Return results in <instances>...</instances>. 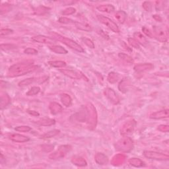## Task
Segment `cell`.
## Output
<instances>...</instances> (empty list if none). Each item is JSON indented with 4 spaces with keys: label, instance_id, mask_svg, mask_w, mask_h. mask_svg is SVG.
<instances>
[{
    "label": "cell",
    "instance_id": "6da1fadb",
    "mask_svg": "<svg viewBox=\"0 0 169 169\" xmlns=\"http://www.w3.org/2000/svg\"><path fill=\"white\" fill-rule=\"evenodd\" d=\"M38 66L33 65V61H26L13 65L9 69L8 75L11 77H19L36 71Z\"/></svg>",
    "mask_w": 169,
    "mask_h": 169
},
{
    "label": "cell",
    "instance_id": "7a4b0ae2",
    "mask_svg": "<svg viewBox=\"0 0 169 169\" xmlns=\"http://www.w3.org/2000/svg\"><path fill=\"white\" fill-rule=\"evenodd\" d=\"M50 34H52V37H53L52 38L54 39V40H59L60 42H62L63 44H66V46H67L68 47L78 52L83 53L85 52V50H84V49L83 48H82L75 41L71 40V39L62 36L61 35H60V34H58L57 33H51Z\"/></svg>",
    "mask_w": 169,
    "mask_h": 169
},
{
    "label": "cell",
    "instance_id": "3957f363",
    "mask_svg": "<svg viewBox=\"0 0 169 169\" xmlns=\"http://www.w3.org/2000/svg\"><path fill=\"white\" fill-rule=\"evenodd\" d=\"M133 147V143L130 137H123L116 143L115 149L117 151L128 153Z\"/></svg>",
    "mask_w": 169,
    "mask_h": 169
},
{
    "label": "cell",
    "instance_id": "277c9868",
    "mask_svg": "<svg viewBox=\"0 0 169 169\" xmlns=\"http://www.w3.org/2000/svg\"><path fill=\"white\" fill-rule=\"evenodd\" d=\"M72 149L71 145H63L60 146L58 149L54 151V153H51L49 155V159L51 160H59L63 159L67 154Z\"/></svg>",
    "mask_w": 169,
    "mask_h": 169
},
{
    "label": "cell",
    "instance_id": "5b68a950",
    "mask_svg": "<svg viewBox=\"0 0 169 169\" xmlns=\"http://www.w3.org/2000/svg\"><path fill=\"white\" fill-rule=\"evenodd\" d=\"M97 19L101 23L106 26V27L109 29H110L112 31H113L116 33H118L120 32V29L118 27V25H117L116 23L114 22L113 21L111 20L110 18H108V17L100 15L97 16Z\"/></svg>",
    "mask_w": 169,
    "mask_h": 169
},
{
    "label": "cell",
    "instance_id": "8992f818",
    "mask_svg": "<svg viewBox=\"0 0 169 169\" xmlns=\"http://www.w3.org/2000/svg\"><path fill=\"white\" fill-rule=\"evenodd\" d=\"M136 121L134 119L129 120L125 122L120 128V134L122 136H128L132 134L136 126Z\"/></svg>",
    "mask_w": 169,
    "mask_h": 169
},
{
    "label": "cell",
    "instance_id": "52a82bcc",
    "mask_svg": "<svg viewBox=\"0 0 169 169\" xmlns=\"http://www.w3.org/2000/svg\"><path fill=\"white\" fill-rule=\"evenodd\" d=\"M144 155L147 159L156 160V161H168L169 156L160 152L153 151H144Z\"/></svg>",
    "mask_w": 169,
    "mask_h": 169
},
{
    "label": "cell",
    "instance_id": "ba28073f",
    "mask_svg": "<svg viewBox=\"0 0 169 169\" xmlns=\"http://www.w3.org/2000/svg\"><path fill=\"white\" fill-rule=\"evenodd\" d=\"M153 31L154 36L159 41L165 42L168 40V32L164 29L158 27V26H154L153 27Z\"/></svg>",
    "mask_w": 169,
    "mask_h": 169
},
{
    "label": "cell",
    "instance_id": "9c48e42d",
    "mask_svg": "<svg viewBox=\"0 0 169 169\" xmlns=\"http://www.w3.org/2000/svg\"><path fill=\"white\" fill-rule=\"evenodd\" d=\"M86 110H87V119L89 120V122L90 123V125H93V128H94L96 126L97 121L96 109L92 104L90 103L88 105Z\"/></svg>",
    "mask_w": 169,
    "mask_h": 169
},
{
    "label": "cell",
    "instance_id": "30bf717a",
    "mask_svg": "<svg viewBox=\"0 0 169 169\" xmlns=\"http://www.w3.org/2000/svg\"><path fill=\"white\" fill-rule=\"evenodd\" d=\"M60 72L64 75H66L71 79H81L85 77L81 71L77 70H71V69H62L60 70Z\"/></svg>",
    "mask_w": 169,
    "mask_h": 169
},
{
    "label": "cell",
    "instance_id": "8fae6325",
    "mask_svg": "<svg viewBox=\"0 0 169 169\" xmlns=\"http://www.w3.org/2000/svg\"><path fill=\"white\" fill-rule=\"evenodd\" d=\"M105 94L108 100H109L112 104H114V105H116L120 103L119 97L112 89L106 88L105 90Z\"/></svg>",
    "mask_w": 169,
    "mask_h": 169
},
{
    "label": "cell",
    "instance_id": "7c38bea8",
    "mask_svg": "<svg viewBox=\"0 0 169 169\" xmlns=\"http://www.w3.org/2000/svg\"><path fill=\"white\" fill-rule=\"evenodd\" d=\"M32 40L38 43H41V44L50 45H54V43H56V40L52 38L48 37L44 35H37L34 36L32 38Z\"/></svg>",
    "mask_w": 169,
    "mask_h": 169
},
{
    "label": "cell",
    "instance_id": "4fadbf2b",
    "mask_svg": "<svg viewBox=\"0 0 169 169\" xmlns=\"http://www.w3.org/2000/svg\"><path fill=\"white\" fill-rule=\"evenodd\" d=\"M154 68V66L151 63H144L136 65L134 67V71L137 73H142L150 71Z\"/></svg>",
    "mask_w": 169,
    "mask_h": 169
},
{
    "label": "cell",
    "instance_id": "5bb4252c",
    "mask_svg": "<svg viewBox=\"0 0 169 169\" xmlns=\"http://www.w3.org/2000/svg\"><path fill=\"white\" fill-rule=\"evenodd\" d=\"M169 116V110L168 109H164L162 110H159L157 112H153L149 116V118L151 119L159 120L167 118Z\"/></svg>",
    "mask_w": 169,
    "mask_h": 169
},
{
    "label": "cell",
    "instance_id": "9a60e30c",
    "mask_svg": "<svg viewBox=\"0 0 169 169\" xmlns=\"http://www.w3.org/2000/svg\"><path fill=\"white\" fill-rule=\"evenodd\" d=\"M10 140L16 143H25L30 140V139L27 136H25L19 133H13L9 136Z\"/></svg>",
    "mask_w": 169,
    "mask_h": 169
},
{
    "label": "cell",
    "instance_id": "2e32d148",
    "mask_svg": "<svg viewBox=\"0 0 169 169\" xmlns=\"http://www.w3.org/2000/svg\"><path fill=\"white\" fill-rule=\"evenodd\" d=\"M95 162L100 165H105L108 163V158L105 154L98 153L94 156Z\"/></svg>",
    "mask_w": 169,
    "mask_h": 169
},
{
    "label": "cell",
    "instance_id": "e0dca14e",
    "mask_svg": "<svg viewBox=\"0 0 169 169\" xmlns=\"http://www.w3.org/2000/svg\"><path fill=\"white\" fill-rule=\"evenodd\" d=\"M71 163L77 167H85L87 165L86 160L82 157L78 155H75L71 158Z\"/></svg>",
    "mask_w": 169,
    "mask_h": 169
},
{
    "label": "cell",
    "instance_id": "ac0fdd59",
    "mask_svg": "<svg viewBox=\"0 0 169 169\" xmlns=\"http://www.w3.org/2000/svg\"><path fill=\"white\" fill-rule=\"evenodd\" d=\"M49 109H50L52 114L54 115H56V114H58L60 113V112H62V110H63V108L58 102H52L50 103V105H49Z\"/></svg>",
    "mask_w": 169,
    "mask_h": 169
},
{
    "label": "cell",
    "instance_id": "d6986e66",
    "mask_svg": "<svg viewBox=\"0 0 169 169\" xmlns=\"http://www.w3.org/2000/svg\"><path fill=\"white\" fill-rule=\"evenodd\" d=\"M11 102V98L7 93H2L1 98H0V106L1 109L3 110L4 108L10 105Z\"/></svg>",
    "mask_w": 169,
    "mask_h": 169
},
{
    "label": "cell",
    "instance_id": "ffe728a7",
    "mask_svg": "<svg viewBox=\"0 0 169 169\" xmlns=\"http://www.w3.org/2000/svg\"><path fill=\"white\" fill-rule=\"evenodd\" d=\"M114 18L119 23L123 24L126 21L127 13L124 11H118L115 13Z\"/></svg>",
    "mask_w": 169,
    "mask_h": 169
},
{
    "label": "cell",
    "instance_id": "44dd1931",
    "mask_svg": "<svg viewBox=\"0 0 169 169\" xmlns=\"http://www.w3.org/2000/svg\"><path fill=\"white\" fill-rule=\"evenodd\" d=\"M133 38L139 43L143 46H146L147 44V40L146 38L140 32H136L133 34Z\"/></svg>",
    "mask_w": 169,
    "mask_h": 169
},
{
    "label": "cell",
    "instance_id": "7402d4cb",
    "mask_svg": "<svg viewBox=\"0 0 169 169\" xmlns=\"http://www.w3.org/2000/svg\"><path fill=\"white\" fill-rule=\"evenodd\" d=\"M97 10L99 11L107 13H110L113 12L115 10L114 7L111 5V4H105V5H100L97 7Z\"/></svg>",
    "mask_w": 169,
    "mask_h": 169
},
{
    "label": "cell",
    "instance_id": "603a6c76",
    "mask_svg": "<svg viewBox=\"0 0 169 169\" xmlns=\"http://www.w3.org/2000/svg\"><path fill=\"white\" fill-rule=\"evenodd\" d=\"M60 100H61L63 105L66 107L71 106L72 105V98L67 94L63 93L60 95Z\"/></svg>",
    "mask_w": 169,
    "mask_h": 169
},
{
    "label": "cell",
    "instance_id": "cb8c5ba5",
    "mask_svg": "<svg viewBox=\"0 0 169 169\" xmlns=\"http://www.w3.org/2000/svg\"><path fill=\"white\" fill-rule=\"evenodd\" d=\"M36 123L42 126H50L56 123V120L51 118H43L36 121Z\"/></svg>",
    "mask_w": 169,
    "mask_h": 169
},
{
    "label": "cell",
    "instance_id": "d4e9b609",
    "mask_svg": "<svg viewBox=\"0 0 169 169\" xmlns=\"http://www.w3.org/2000/svg\"><path fill=\"white\" fill-rule=\"evenodd\" d=\"M75 27L79 30H81V31H84L86 32H90L92 31V27L90 25H89L87 23H80V22H77L75 21Z\"/></svg>",
    "mask_w": 169,
    "mask_h": 169
},
{
    "label": "cell",
    "instance_id": "484cf974",
    "mask_svg": "<svg viewBox=\"0 0 169 169\" xmlns=\"http://www.w3.org/2000/svg\"><path fill=\"white\" fill-rule=\"evenodd\" d=\"M129 163L130 164V165L136 167V168H140L143 167L145 165V163L141 160L140 159L138 158H132L129 160Z\"/></svg>",
    "mask_w": 169,
    "mask_h": 169
},
{
    "label": "cell",
    "instance_id": "4316f807",
    "mask_svg": "<svg viewBox=\"0 0 169 169\" xmlns=\"http://www.w3.org/2000/svg\"><path fill=\"white\" fill-rule=\"evenodd\" d=\"M50 49L54 52L59 54H67V51L63 47L59 45H52L50 46Z\"/></svg>",
    "mask_w": 169,
    "mask_h": 169
},
{
    "label": "cell",
    "instance_id": "83f0119b",
    "mask_svg": "<svg viewBox=\"0 0 169 169\" xmlns=\"http://www.w3.org/2000/svg\"><path fill=\"white\" fill-rule=\"evenodd\" d=\"M125 157L124 155H117L112 159V164H114L115 166L122 164L125 161Z\"/></svg>",
    "mask_w": 169,
    "mask_h": 169
},
{
    "label": "cell",
    "instance_id": "f1b7e54d",
    "mask_svg": "<svg viewBox=\"0 0 169 169\" xmlns=\"http://www.w3.org/2000/svg\"><path fill=\"white\" fill-rule=\"evenodd\" d=\"M120 78V75L118 73H115V72H110L108 75L107 79L108 81L110 83H115L117 81H118Z\"/></svg>",
    "mask_w": 169,
    "mask_h": 169
},
{
    "label": "cell",
    "instance_id": "f546056e",
    "mask_svg": "<svg viewBox=\"0 0 169 169\" xmlns=\"http://www.w3.org/2000/svg\"><path fill=\"white\" fill-rule=\"evenodd\" d=\"M60 130L59 129H53V130H51L46 132V133H44V135L42 136V139H50L52 137H54L55 136H56L57 135L60 133Z\"/></svg>",
    "mask_w": 169,
    "mask_h": 169
},
{
    "label": "cell",
    "instance_id": "4dcf8cb0",
    "mask_svg": "<svg viewBox=\"0 0 169 169\" xmlns=\"http://www.w3.org/2000/svg\"><path fill=\"white\" fill-rule=\"evenodd\" d=\"M37 79L34 77H31V78H27V79H25L23 81H20L19 83V86H28L29 85H31L33 83H34Z\"/></svg>",
    "mask_w": 169,
    "mask_h": 169
},
{
    "label": "cell",
    "instance_id": "1f68e13d",
    "mask_svg": "<svg viewBox=\"0 0 169 169\" xmlns=\"http://www.w3.org/2000/svg\"><path fill=\"white\" fill-rule=\"evenodd\" d=\"M50 8L46 7L44 6H40L37 7L35 10H34V13L37 15H43L47 13L49 11Z\"/></svg>",
    "mask_w": 169,
    "mask_h": 169
},
{
    "label": "cell",
    "instance_id": "d6a6232c",
    "mask_svg": "<svg viewBox=\"0 0 169 169\" xmlns=\"http://www.w3.org/2000/svg\"><path fill=\"white\" fill-rule=\"evenodd\" d=\"M48 64L52 67L56 68H62L66 66V63L63 61H60V60H56V61H50Z\"/></svg>",
    "mask_w": 169,
    "mask_h": 169
},
{
    "label": "cell",
    "instance_id": "836d02e7",
    "mask_svg": "<svg viewBox=\"0 0 169 169\" xmlns=\"http://www.w3.org/2000/svg\"><path fill=\"white\" fill-rule=\"evenodd\" d=\"M128 86H129V83H128V80H127L126 79H124L123 81H122L120 83L118 88L119 90H120L121 92L123 93H125L128 89Z\"/></svg>",
    "mask_w": 169,
    "mask_h": 169
},
{
    "label": "cell",
    "instance_id": "e575fe53",
    "mask_svg": "<svg viewBox=\"0 0 169 169\" xmlns=\"http://www.w3.org/2000/svg\"><path fill=\"white\" fill-rule=\"evenodd\" d=\"M119 58L123 60L124 62H126L128 63H133V59L131 57V56H129V55L124 54V53H119L118 54Z\"/></svg>",
    "mask_w": 169,
    "mask_h": 169
},
{
    "label": "cell",
    "instance_id": "d590c367",
    "mask_svg": "<svg viewBox=\"0 0 169 169\" xmlns=\"http://www.w3.org/2000/svg\"><path fill=\"white\" fill-rule=\"evenodd\" d=\"M11 6L10 4L7 3H2L1 7H0V13H1V15H3L4 13H6L11 11Z\"/></svg>",
    "mask_w": 169,
    "mask_h": 169
},
{
    "label": "cell",
    "instance_id": "8d00e7d4",
    "mask_svg": "<svg viewBox=\"0 0 169 169\" xmlns=\"http://www.w3.org/2000/svg\"><path fill=\"white\" fill-rule=\"evenodd\" d=\"M40 91V88L39 86H33V87L30 89L29 91L26 93L27 96H34V95H36L38 94Z\"/></svg>",
    "mask_w": 169,
    "mask_h": 169
},
{
    "label": "cell",
    "instance_id": "74e56055",
    "mask_svg": "<svg viewBox=\"0 0 169 169\" xmlns=\"http://www.w3.org/2000/svg\"><path fill=\"white\" fill-rule=\"evenodd\" d=\"M81 40L85 45H86L89 48H92V49L94 48V42L91 40H90V39H89L88 38H86V37H82Z\"/></svg>",
    "mask_w": 169,
    "mask_h": 169
},
{
    "label": "cell",
    "instance_id": "f35d334b",
    "mask_svg": "<svg viewBox=\"0 0 169 169\" xmlns=\"http://www.w3.org/2000/svg\"><path fill=\"white\" fill-rule=\"evenodd\" d=\"M58 22L60 23H63V24H71V23H75V21H73L71 19H69L67 17H60L58 19Z\"/></svg>",
    "mask_w": 169,
    "mask_h": 169
},
{
    "label": "cell",
    "instance_id": "ab89813d",
    "mask_svg": "<svg viewBox=\"0 0 169 169\" xmlns=\"http://www.w3.org/2000/svg\"><path fill=\"white\" fill-rule=\"evenodd\" d=\"M15 129L19 132H29L31 130V128L28 125H21V126L16 127Z\"/></svg>",
    "mask_w": 169,
    "mask_h": 169
},
{
    "label": "cell",
    "instance_id": "60d3db41",
    "mask_svg": "<svg viewBox=\"0 0 169 169\" xmlns=\"http://www.w3.org/2000/svg\"><path fill=\"white\" fill-rule=\"evenodd\" d=\"M75 11H76V10L74 7H70L66 8V10H64L62 12V14L63 15H71L74 14Z\"/></svg>",
    "mask_w": 169,
    "mask_h": 169
},
{
    "label": "cell",
    "instance_id": "b9f144b4",
    "mask_svg": "<svg viewBox=\"0 0 169 169\" xmlns=\"http://www.w3.org/2000/svg\"><path fill=\"white\" fill-rule=\"evenodd\" d=\"M128 40L129 45L132 46L133 48H136V49L140 48V44H139V43L133 38H129L128 39Z\"/></svg>",
    "mask_w": 169,
    "mask_h": 169
},
{
    "label": "cell",
    "instance_id": "7bdbcfd3",
    "mask_svg": "<svg viewBox=\"0 0 169 169\" xmlns=\"http://www.w3.org/2000/svg\"><path fill=\"white\" fill-rule=\"evenodd\" d=\"M0 48L2 50H10L16 48L17 46L13 44H2L0 46Z\"/></svg>",
    "mask_w": 169,
    "mask_h": 169
},
{
    "label": "cell",
    "instance_id": "ee69618b",
    "mask_svg": "<svg viewBox=\"0 0 169 169\" xmlns=\"http://www.w3.org/2000/svg\"><path fill=\"white\" fill-rule=\"evenodd\" d=\"M42 147V150L43 151H44L46 153H50L52 151L54 148V145H43L41 146Z\"/></svg>",
    "mask_w": 169,
    "mask_h": 169
},
{
    "label": "cell",
    "instance_id": "f6af8a7d",
    "mask_svg": "<svg viewBox=\"0 0 169 169\" xmlns=\"http://www.w3.org/2000/svg\"><path fill=\"white\" fill-rule=\"evenodd\" d=\"M13 33V31L10 29H2L1 31H0V36L2 37L4 36L9 35V34H11Z\"/></svg>",
    "mask_w": 169,
    "mask_h": 169
},
{
    "label": "cell",
    "instance_id": "bcb514c9",
    "mask_svg": "<svg viewBox=\"0 0 169 169\" xmlns=\"http://www.w3.org/2000/svg\"><path fill=\"white\" fill-rule=\"evenodd\" d=\"M24 53L29 55H37L38 51L36 49L32 48H28L24 50Z\"/></svg>",
    "mask_w": 169,
    "mask_h": 169
},
{
    "label": "cell",
    "instance_id": "7dc6e473",
    "mask_svg": "<svg viewBox=\"0 0 169 169\" xmlns=\"http://www.w3.org/2000/svg\"><path fill=\"white\" fill-rule=\"evenodd\" d=\"M142 6L146 11H151L152 10V4L150 2H145L142 4Z\"/></svg>",
    "mask_w": 169,
    "mask_h": 169
},
{
    "label": "cell",
    "instance_id": "c3c4849f",
    "mask_svg": "<svg viewBox=\"0 0 169 169\" xmlns=\"http://www.w3.org/2000/svg\"><path fill=\"white\" fill-rule=\"evenodd\" d=\"M158 130L161 132H164V133H167L169 132V126L168 125H164V124H161L159 125L158 128Z\"/></svg>",
    "mask_w": 169,
    "mask_h": 169
},
{
    "label": "cell",
    "instance_id": "681fc988",
    "mask_svg": "<svg viewBox=\"0 0 169 169\" xmlns=\"http://www.w3.org/2000/svg\"><path fill=\"white\" fill-rule=\"evenodd\" d=\"M156 10L157 11H162L164 8V2L157 1L156 2Z\"/></svg>",
    "mask_w": 169,
    "mask_h": 169
},
{
    "label": "cell",
    "instance_id": "f907efd6",
    "mask_svg": "<svg viewBox=\"0 0 169 169\" xmlns=\"http://www.w3.org/2000/svg\"><path fill=\"white\" fill-rule=\"evenodd\" d=\"M142 31H143V33H144L145 34V35H146L147 36H148V37H149V38H153V34L152 33H151V32L150 31V30L147 29V27H142Z\"/></svg>",
    "mask_w": 169,
    "mask_h": 169
},
{
    "label": "cell",
    "instance_id": "816d5d0a",
    "mask_svg": "<svg viewBox=\"0 0 169 169\" xmlns=\"http://www.w3.org/2000/svg\"><path fill=\"white\" fill-rule=\"evenodd\" d=\"M98 33H99V34H100L104 38L106 39V40H108V39H109V36H108V34H105V33L104 32V31H102V30H100V31H99Z\"/></svg>",
    "mask_w": 169,
    "mask_h": 169
},
{
    "label": "cell",
    "instance_id": "f5cc1de1",
    "mask_svg": "<svg viewBox=\"0 0 169 169\" xmlns=\"http://www.w3.org/2000/svg\"><path fill=\"white\" fill-rule=\"evenodd\" d=\"M153 17L154 18V19H155L157 21H159V22H161L162 21V18L159 15H153Z\"/></svg>",
    "mask_w": 169,
    "mask_h": 169
},
{
    "label": "cell",
    "instance_id": "db71d44e",
    "mask_svg": "<svg viewBox=\"0 0 169 169\" xmlns=\"http://www.w3.org/2000/svg\"><path fill=\"white\" fill-rule=\"evenodd\" d=\"M28 112H29V113L30 114H31V115H33V116H39V113H38V112H36V111H34V110H29Z\"/></svg>",
    "mask_w": 169,
    "mask_h": 169
}]
</instances>
